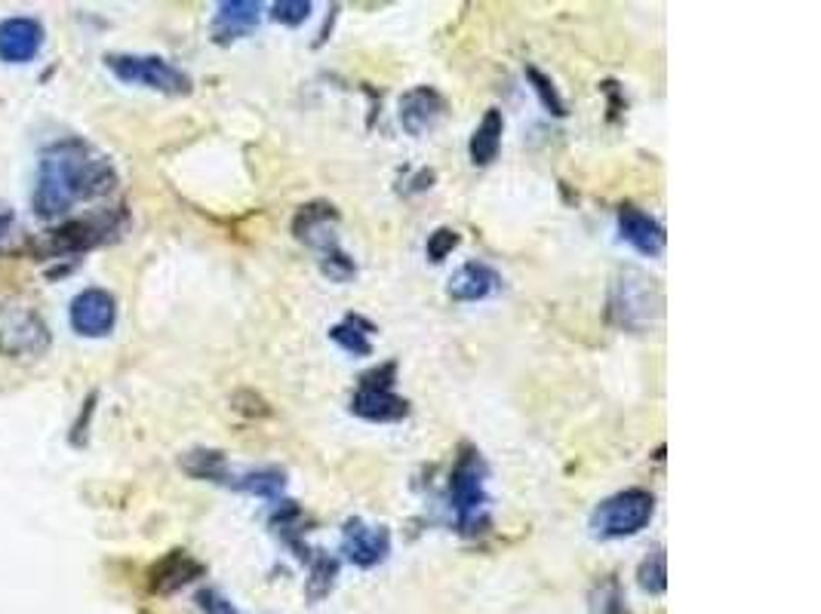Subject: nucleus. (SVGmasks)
I'll use <instances>...</instances> for the list:
<instances>
[{
	"label": "nucleus",
	"instance_id": "1",
	"mask_svg": "<svg viewBox=\"0 0 821 614\" xmlns=\"http://www.w3.org/2000/svg\"><path fill=\"white\" fill-rule=\"evenodd\" d=\"M117 188V169L108 157L81 139H62L44 154L32 206L40 219L66 215L81 200L108 197Z\"/></svg>",
	"mask_w": 821,
	"mask_h": 614
},
{
	"label": "nucleus",
	"instance_id": "2",
	"mask_svg": "<svg viewBox=\"0 0 821 614\" xmlns=\"http://www.w3.org/2000/svg\"><path fill=\"white\" fill-rule=\"evenodd\" d=\"M486 461L474 446H461L456 464L446 480V504L453 510L456 532L477 538L490 529V492H486Z\"/></svg>",
	"mask_w": 821,
	"mask_h": 614
},
{
	"label": "nucleus",
	"instance_id": "3",
	"mask_svg": "<svg viewBox=\"0 0 821 614\" xmlns=\"http://www.w3.org/2000/svg\"><path fill=\"white\" fill-rule=\"evenodd\" d=\"M665 295L649 274L637 268H622L609 286V323L624 332H646L661 317Z\"/></svg>",
	"mask_w": 821,
	"mask_h": 614
},
{
	"label": "nucleus",
	"instance_id": "4",
	"mask_svg": "<svg viewBox=\"0 0 821 614\" xmlns=\"http://www.w3.org/2000/svg\"><path fill=\"white\" fill-rule=\"evenodd\" d=\"M653 517H656V495L646 488H624L594 507L588 526L594 538L619 541V538H634L643 529H649Z\"/></svg>",
	"mask_w": 821,
	"mask_h": 614
},
{
	"label": "nucleus",
	"instance_id": "5",
	"mask_svg": "<svg viewBox=\"0 0 821 614\" xmlns=\"http://www.w3.org/2000/svg\"><path fill=\"white\" fill-rule=\"evenodd\" d=\"M397 363H382L378 369L361 375L357 393L351 397V415L373 424H397L410 415V403L395 393Z\"/></svg>",
	"mask_w": 821,
	"mask_h": 614
},
{
	"label": "nucleus",
	"instance_id": "6",
	"mask_svg": "<svg viewBox=\"0 0 821 614\" xmlns=\"http://www.w3.org/2000/svg\"><path fill=\"white\" fill-rule=\"evenodd\" d=\"M105 66L117 81L130 83V86H145L154 93H164V96H188L191 93V78L161 56L112 52V56H105Z\"/></svg>",
	"mask_w": 821,
	"mask_h": 614
},
{
	"label": "nucleus",
	"instance_id": "7",
	"mask_svg": "<svg viewBox=\"0 0 821 614\" xmlns=\"http://www.w3.org/2000/svg\"><path fill=\"white\" fill-rule=\"evenodd\" d=\"M50 329L44 317L22 298H10L0 305V351L13 359L47 354Z\"/></svg>",
	"mask_w": 821,
	"mask_h": 614
},
{
	"label": "nucleus",
	"instance_id": "8",
	"mask_svg": "<svg viewBox=\"0 0 821 614\" xmlns=\"http://www.w3.org/2000/svg\"><path fill=\"white\" fill-rule=\"evenodd\" d=\"M124 212H102L93 219H78V222H66L56 231H50L40 240V256H81L86 249H96L102 243H108L124 231Z\"/></svg>",
	"mask_w": 821,
	"mask_h": 614
},
{
	"label": "nucleus",
	"instance_id": "9",
	"mask_svg": "<svg viewBox=\"0 0 821 614\" xmlns=\"http://www.w3.org/2000/svg\"><path fill=\"white\" fill-rule=\"evenodd\" d=\"M68 323L81 339H105L117 326V302L108 290H83L68 307Z\"/></svg>",
	"mask_w": 821,
	"mask_h": 614
},
{
	"label": "nucleus",
	"instance_id": "10",
	"mask_svg": "<svg viewBox=\"0 0 821 614\" xmlns=\"http://www.w3.org/2000/svg\"><path fill=\"white\" fill-rule=\"evenodd\" d=\"M342 553L351 566L376 568L391 553V532L388 526H366L361 517L348 519L342 529Z\"/></svg>",
	"mask_w": 821,
	"mask_h": 614
},
{
	"label": "nucleus",
	"instance_id": "11",
	"mask_svg": "<svg viewBox=\"0 0 821 614\" xmlns=\"http://www.w3.org/2000/svg\"><path fill=\"white\" fill-rule=\"evenodd\" d=\"M339 210L327 200H312L296 212L293 219V237L314 249L317 256H327L332 249H339Z\"/></svg>",
	"mask_w": 821,
	"mask_h": 614
},
{
	"label": "nucleus",
	"instance_id": "12",
	"mask_svg": "<svg viewBox=\"0 0 821 614\" xmlns=\"http://www.w3.org/2000/svg\"><path fill=\"white\" fill-rule=\"evenodd\" d=\"M446 98L434 90V86H412L400 96V105H397V120L400 127L410 132V135H425L431 132L441 120L446 117Z\"/></svg>",
	"mask_w": 821,
	"mask_h": 614
},
{
	"label": "nucleus",
	"instance_id": "13",
	"mask_svg": "<svg viewBox=\"0 0 821 614\" xmlns=\"http://www.w3.org/2000/svg\"><path fill=\"white\" fill-rule=\"evenodd\" d=\"M619 237L646 259H658L665 252V243H668L661 222H656L649 212H643L634 203L619 206Z\"/></svg>",
	"mask_w": 821,
	"mask_h": 614
},
{
	"label": "nucleus",
	"instance_id": "14",
	"mask_svg": "<svg viewBox=\"0 0 821 614\" xmlns=\"http://www.w3.org/2000/svg\"><path fill=\"white\" fill-rule=\"evenodd\" d=\"M44 47V25L32 16H13L0 22V62L25 66Z\"/></svg>",
	"mask_w": 821,
	"mask_h": 614
},
{
	"label": "nucleus",
	"instance_id": "15",
	"mask_svg": "<svg viewBox=\"0 0 821 614\" xmlns=\"http://www.w3.org/2000/svg\"><path fill=\"white\" fill-rule=\"evenodd\" d=\"M499 290H502V274L495 268H490L486 261H465L459 271L449 276L446 295L453 302L468 305V302H486Z\"/></svg>",
	"mask_w": 821,
	"mask_h": 614
},
{
	"label": "nucleus",
	"instance_id": "16",
	"mask_svg": "<svg viewBox=\"0 0 821 614\" xmlns=\"http://www.w3.org/2000/svg\"><path fill=\"white\" fill-rule=\"evenodd\" d=\"M259 19H262V7L256 0H225L219 3L213 19V37L215 44H231V40H241L259 28Z\"/></svg>",
	"mask_w": 821,
	"mask_h": 614
},
{
	"label": "nucleus",
	"instance_id": "17",
	"mask_svg": "<svg viewBox=\"0 0 821 614\" xmlns=\"http://www.w3.org/2000/svg\"><path fill=\"white\" fill-rule=\"evenodd\" d=\"M200 575H203V566H200L198 559L191 556V553H185V550H173V553H166L161 563H154L149 571V587L154 593H176L181 587H188L191 581H198Z\"/></svg>",
	"mask_w": 821,
	"mask_h": 614
},
{
	"label": "nucleus",
	"instance_id": "18",
	"mask_svg": "<svg viewBox=\"0 0 821 614\" xmlns=\"http://www.w3.org/2000/svg\"><path fill=\"white\" fill-rule=\"evenodd\" d=\"M225 485L234 488V492H244L249 498L280 501V495H283V488H286V473L280 468H249L244 470V473L231 470Z\"/></svg>",
	"mask_w": 821,
	"mask_h": 614
},
{
	"label": "nucleus",
	"instance_id": "19",
	"mask_svg": "<svg viewBox=\"0 0 821 614\" xmlns=\"http://www.w3.org/2000/svg\"><path fill=\"white\" fill-rule=\"evenodd\" d=\"M502 135H505V117L499 108H490L483 114V120L477 123V130L471 132L468 142V157L474 166H490L502 151Z\"/></svg>",
	"mask_w": 821,
	"mask_h": 614
},
{
	"label": "nucleus",
	"instance_id": "20",
	"mask_svg": "<svg viewBox=\"0 0 821 614\" xmlns=\"http://www.w3.org/2000/svg\"><path fill=\"white\" fill-rule=\"evenodd\" d=\"M373 332H376V326L370 323V320H363L357 314H348L342 323H336L329 329V339L336 341L345 354L370 356L373 354V341H370Z\"/></svg>",
	"mask_w": 821,
	"mask_h": 614
},
{
	"label": "nucleus",
	"instance_id": "21",
	"mask_svg": "<svg viewBox=\"0 0 821 614\" xmlns=\"http://www.w3.org/2000/svg\"><path fill=\"white\" fill-rule=\"evenodd\" d=\"M179 468L188 473V476H195V480H207V483H219L225 485L231 473L228 458L222 452H215V449H195V452H185L179 458Z\"/></svg>",
	"mask_w": 821,
	"mask_h": 614
},
{
	"label": "nucleus",
	"instance_id": "22",
	"mask_svg": "<svg viewBox=\"0 0 821 614\" xmlns=\"http://www.w3.org/2000/svg\"><path fill=\"white\" fill-rule=\"evenodd\" d=\"M308 581H305V597L312 599V602H320V599H327L332 593V587H336V578H339V559L336 556H329L324 550H317V556L308 559Z\"/></svg>",
	"mask_w": 821,
	"mask_h": 614
},
{
	"label": "nucleus",
	"instance_id": "23",
	"mask_svg": "<svg viewBox=\"0 0 821 614\" xmlns=\"http://www.w3.org/2000/svg\"><path fill=\"white\" fill-rule=\"evenodd\" d=\"M637 583L643 593L649 597H661L668 590V566H665V550H653L637 568Z\"/></svg>",
	"mask_w": 821,
	"mask_h": 614
},
{
	"label": "nucleus",
	"instance_id": "24",
	"mask_svg": "<svg viewBox=\"0 0 821 614\" xmlns=\"http://www.w3.org/2000/svg\"><path fill=\"white\" fill-rule=\"evenodd\" d=\"M524 74H526V81L532 83V93L539 96V102H542V108L548 114H554V117H566V102H563V96H560V90L554 86V81L548 78V74H542L539 68L536 66H526L524 68Z\"/></svg>",
	"mask_w": 821,
	"mask_h": 614
},
{
	"label": "nucleus",
	"instance_id": "25",
	"mask_svg": "<svg viewBox=\"0 0 821 614\" xmlns=\"http://www.w3.org/2000/svg\"><path fill=\"white\" fill-rule=\"evenodd\" d=\"M591 614H631L628 612V602H624L622 583L615 578H603V581L594 587L591 593Z\"/></svg>",
	"mask_w": 821,
	"mask_h": 614
},
{
	"label": "nucleus",
	"instance_id": "26",
	"mask_svg": "<svg viewBox=\"0 0 821 614\" xmlns=\"http://www.w3.org/2000/svg\"><path fill=\"white\" fill-rule=\"evenodd\" d=\"M320 274L327 276L329 283L345 286V283H351L357 276V261L351 259L345 249L339 246V249H332L327 256H320Z\"/></svg>",
	"mask_w": 821,
	"mask_h": 614
},
{
	"label": "nucleus",
	"instance_id": "27",
	"mask_svg": "<svg viewBox=\"0 0 821 614\" xmlns=\"http://www.w3.org/2000/svg\"><path fill=\"white\" fill-rule=\"evenodd\" d=\"M308 16H312V3L308 0H278V3H271V19L278 25H286V28L305 25Z\"/></svg>",
	"mask_w": 821,
	"mask_h": 614
},
{
	"label": "nucleus",
	"instance_id": "28",
	"mask_svg": "<svg viewBox=\"0 0 821 614\" xmlns=\"http://www.w3.org/2000/svg\"><path fill=\"white\" fill-rule=\"evenodd\" d=\"M459 243H461V237L456 227H437V231H434L425 243L427 259L434 261V264H441V261H446L449 256H453V249H459Z\"/></svg>",
	"mask_w": 821,
	"mask_h": 614
},
{
	"label": "nucleus",
	"instance_id": "29",
	"mask_svg": "<svg viewBox=\"0 0 821 614\" xmlns=\"http://www.w3.org/2000/svg\"><path fill=\"white\" fill-rule=\"evenodd\" d=\"M198 605L207 614H234V605L222 593H215V590H200Z\"/></svg>",
	"mask_w": 821,
	"mask_h": 614
},
{
	"label": "nucleus",
	"instance_id": "30",
	"mask_svg": "<svg viewBox=\"0 0 821 614\" xmlns=\"http://www.w3.org/2000/svg\"><path fill=\"white\" fill-rule=\"evenodd\" d=\"M10 227H13V215H10V212H0V246H3V240H7Z\"/></svg>",
	"mask_w": 821,
	"mask_h": 614
}]
</instances>
